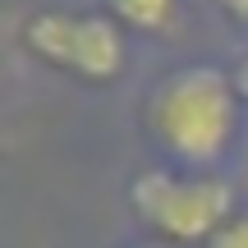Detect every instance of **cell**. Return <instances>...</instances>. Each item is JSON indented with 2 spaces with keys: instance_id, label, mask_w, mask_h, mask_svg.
Returning a JSON list of instances; mask_svg holds the SVG:
<instances>
[{
  "instance_id": "1",
  "label": "cell",
  "mask_w": 248,
  "mask_h": 248,
  "mask_svg": "<svg viewBox=\"0 0 248 248\" xmlns=\"http://www.w3.org/2000/svg\"><path fill=\"white\" fill-rule=\"evenodd\" d=\"M234 97H239L234 78H225L212 64H188L156 83L147 101V124L175 161L202 170L234 138V120H239Z\"/></svg>"
},
{
  "instance_id": "2",
  "label": "cell",
  "mask_w": 248,
  "mask_h": 248,
  "mask_svg": "<svg viewBox=\"0 0 248 248\" xmlns=\"http://www.w3.org/2000/svg\"><path fill=\"white\" fill-rule=\"evenodd\" d=\"M129 202L138 221L170 244H212L230 221V184L216 175L142 170L129 188Z\"/></svg>"
},
{
  "instance_id": "3",
  "label": "cell",
  "mask_w": 248,
  "mask_h": 248,
  "mask_svg": "<svg viewBox=\"0 0 248 248\" xmlns=\"http://www.w3.org/2000/svg\"><path fill=\"white\" fill-rule=\"evenodd\" d=\"M23 42L32 55L60 64L83 78H115L124 69V32L110 14H69L42 9L23 23Z\"/></svg>"
},
{
  "instance_id": "4",
  "label": "cell",
  "mask_w": 248,
  "mask_h": 248,
  "mask_svg": "<svg viewBox=\"0 0 248 248\" xmlns=\"http://www.w3.org/2000/svg\"><path fill=\"white\" fill-rule=\"evenodd\" d=\"M110 18L152 32V28H166L175 18V0H110Z\"/></svg>"
},
{
  "instance_id": "5",
  "label": "cell",
  "mask_w": 248,
  "mask_h": 248,
  "mask_svg": "<svg viewBox=\"0 0 248 248\" xmlns=\"http://www.w3.org/2000/svg\"><path fill=\"white\" fill-rule=\"evenodd\" d=\"M212 248H248V216H230L225 230L212 239Z\"/></svg>"
},
{
  "instance_id": "6",
  "label": "cell",
  "mask_w": 248,
  "mask_h": 248,
  "mask_svg": "<svg viewBox=\"0 0 248 248\" xmlns=\"http://www.w3.org/2000/svg\"><path fill=\"white\" fill-rule=\"evenodd\" d=\"M221 5H225V9H230V14L239 18L244 28H248V0H221Z\"/></svg>"
},
{
  "instance_id": "7",
  "label": "cell",
  "mask_w": 248,
  "mask_h": 248,
  "mask_svg": "<svg viewBox=\"0 0 248 248\" xmlns=\"http://www.w3.org/2000/svg\"><path fill=\"white\" fill-rule=\"evenodd\" d=\"M234 92H239V97L248 101V60L239 64V69H234Z\"/></svg>"
},
{
  "instance_id": "8",
  "label": "cell",
  "mask_w": 248,
  "mask_h": 248,
  "mask_svg": "<svg viewBox=\"0 0 248 248\" xmlns=\"http://www.w3.org/2000/svg\"><path fill=\"white\" fill-rule=\"evenodd\" d=\"M152 248H161V244H152Z\"/></svg>"
}]
</instances>
